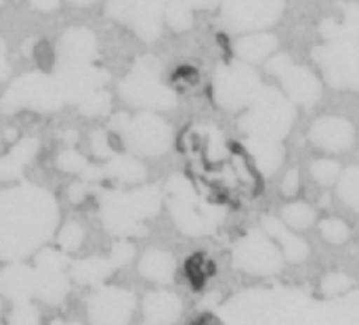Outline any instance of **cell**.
Here are the masks:
<instances>
[{
    "label": "cell",
    "instance_id": "1",
    "mask_svg": "<svg viewBox=\"0 0 359 325\" xmlns=\"http://www.w3.org/2000/svg\"><path fill=\"white\" fill-rule=\"evenodd\" d=\"M55 198L40 187L21 185L0 195V258H19L46 242L57 225Z\"/></svg>",
    "mask_w": 359,
    "mask_h": 325
},
{
    "label": "cell",
    "instance_id": "2",
    "mask_svg": "<svg viewBox=\"0 0 359 325\" xmlns=\"http://www.w3.org/2000/svg\"><path fill=\"white\" fill-rule=\"evenodd\" d=\"M65 103L53 76L32 71L17 78L0 99V111L13 113L23 107L36 111H57Z\"/></svg>",
    "mask_w": 359,
    "mask_h": 325
},
{
    "label": "cell",
    "instance_id": "3",
    "mask_svg": "<svg viewBox=\"0 0 359 325\" xmlns=\"http://www.w3.org/2000/svg\"><path fill=\"white\" fill-rule=\"evenodd\" d=\"M160 63L154 57H141L130 76L120 84V95L126 103L149 109H170L175 105L172 90L158 82Z\"/></svg>",
    "mask_w": 359,
    "mask_h": 325
},
{
    "label": "cell",
    "instance_id": "4",
    "mask_svg": "<svg viewBox=\"0 0 359 325\" xmlns=\"http://www.w3.org/2000/svg\"><path fill=\"white\" fill-rule=\"evenodd\" d=\"M111 128L122 134L126 145L141 155H158L170 145V128L151 113H139L137 118H128L124 113L111 120Z\"/></svg>",
    "mask_w": 359,
    "mask_h": 325
},
{
    "label": "cell",
    "instance_id": "5",
    "mask_svg": "<svg viewBox=\"0 0 359 325\" xmlns=\"http://www.w3.org/2000/svg\"><path fill=\"white\" fill-rule=\"evenodd\" d=\"M166 0H109L107 15L126 21L143 40H154L160 34V15Z\"/></svg>",
    "mask_w": 359,
    "mask_h": 325
},
{
    "label": "cell",
    "instance_id": "6",
    "mask_svg": "<svg viewBox=\"0 0 359 325\" xmlns=\"http://www.w3.org/2000/svg\"><path fill=\"white\" fill-rule=\"evenodd\" d=\"M55 82L65 99V103H80L90 92L99 90L103 84L109 82V74L105 69L90 65H78V67H57L55 69Z\"/></svg>",
    "mask_w": 359,
    "mask_h": 325
},
{
    "label": "cell",
    "instance_id": "7",
    "mask_svg": "<svg viewBox=\"0 0 359 325\" xmlns=\"http://www.w3.org/2000/svg\"><path fill=\"white\" fill-rule=\"evenodd\" d=\"M97 57V38L86 27L67 29L57 44V67L90 65Z\"/></svg>",
    "mask_w": 359,
    "mask_h": 325
},
{
    "label": "cell",
    "instance_id": "8",
    "mask_svg": "<svg viewBox=\"0 0 359 325\" xmlns=\"http://www.w3.org/2000/svg\"><path fill=\"white\" fill-rule=\"evenodd\" d=\"M40 143L36 139H23L17 147H13L6 155L0 158V181L19 179L23 168L34 160L38 153Z\"/></svg>",
    "mask_w": 359,
    "mask_h": 325
},
{
    "label": "cell",
    "instance_id": "9",
    "mask_svg": "<svg viewBox=\"0 0 359 325\" xmlns=\"http://www.w3.org/2000/svg\"><path fill=\"white\" fill-rule=\"evenodd\" d=\"M103 179H118V181H141L145 177V168L128 158V155H111L103 166H101Z\"/></svg>",
    "mask_w": 359,
    "mask_h": 325
},
{
    "label": "cell",
    "instance_id": "10",
    "mask_svg": "<svg viewBox=\"0 0 359 325\" xmlns=\"http://www.w3.org/2000/svg\"><path fill=\"white\" fill-rule=\"evenodd\" d=\"M109 271V265L101 258H88V261H82L78 265H74V277L78 282H84V284H90V282H97L101 279L103 275H107Z\"/></svg>",
    "mask_w": 359,
    "mask_h": 325
},
{
    "label": "cell",
    "instance_id": "11",
    "mask_svg": "<svg viewBox=\"0 0 359 325\" xmlns=\"http://www.w3.org/2000/svg\"><path fill=\"white\" fill-rule=\"evenodd\" d=\"M80 113L88 116V118H97V116H105L111 107V97L103 90H95L88 97H84L80 103Z\"/></svg>",
    "mask_w": 359,
    "mask_h": 325
},
{
    "label": "cell",
    "instance_id": "12",
    "mask_svg": "<svg viewBox=\"0 0 359 325\" xmlns=\"http://www.w3.org/2000/svg\"><path fill=\"white\" fill-rule=\"evenodd\" d=\"M168 271H170V258L166 254L151 252V254L145 256V261H143V273L145 275L162 279Z\"/></svg>",
    "mask_w": 359,
    "mask_h": 325
},
{
    "label": "cell",
    "instance_id": "13",
    "mask_svg": "<svg viewBox=\"0 0 359 325\" xmlns=\"http://www.w3.org/2000/svg\"><path fill=\"white\" fill-rule=\"evenodd\" d=\"M82 240H84V231H82V227H80V225H76V223H69V225H65V227H63L61 237H59V244H61V248H63V250L72 252V250H78V248H80Z\"/></svg>",
    "mask_w": 359,
    "mask_h": 325
},
{
    "label": "cell",
    "instance_id": "14",
    "mask_svg": "<svg viewBox=\"0 0 359 325\" xmlns=\"http://www.w3.org/2000/svg\"><path fill=\"white\" fill-rule=\"evenodd\" d=\"M57 166H59L61 170H65V172L82 174V172L86 170L88 162H86L80 153H76V151H65V153H61V155H59Z\"/></svg>",
    "mask_w": 359,
    "mask_h": 325
},
{
    "label": "cell",
    "instance_id": "15",
    "mask_svg": "<svg viewBox=\"0 0 359 325\" xmlns=\"http://www.w3.org/2000/svg\"><path fill=\"white\" fill-rule=\"evenodd\" d=\"M90 141H93V151H95L99 158H111V155H114V153H111V147H109V143H107V137H105L103 130H95V132L90 134Z\"/></svg>",
    "mask_w": 359,
    "mask_h": 325
},
{
    "label": "cell",
    "instance_id": "16",
    "mask_svg": "<svg viewBox=\"0 0 359 325\" xmlns=\"http://www.w3.org/2000/svg\"><path fill=\"white\" fill-rule=\"evenodd\" d=\"M8 74H11V65H8V61H6V46H4V42L0 40V80H4Z\"/></svg>",
    "mask_w": 359,
    "mask_h": 325
},
{
    "label": "cell",
    "instance_id": "17",
    "mask_svg": "<svg viewBox=\"0 0 359 325\" xmlns=\"http://www.w3.org/2000/svg\"><path fill=\"white\" fill-rule=\"evenodd\" d=\"M40 11H55L59 6V0H29Z\"/></svg>",
    "mask_w": 359,
    "mask_h": 325
},
{
    "label": "cell",
    "instance_id": "18",
    "mask_svg": "<svg viewBox=\"0 0 359 325\" xmlns=\"http://www.w3.org/2000/svg\"><path fill=\"white\" fill-rule=\"evenodd\" d=\"M63 137H65V141H69V143H74V141L78 139V134H76V132H65Z\"/></svg>",
    "mask_w": 359,
    "mask_h": 325
},
{
    "label": "cell",
    "instance_id": "19",
    "mask_svg": "<svg viewBox=\"0 0 359 325\" xmlns=\"http://www.w3.org/2000/svg\"><path fill=\"white\" fill-rule=\"evenodd\" d=\"M74 4H93L95 0H72Z\"/></svg>",
    "mask_w": 359,
    "mask_h": 325
},
{
    "label": "cell",
    "instance_id": "20",
    "mask_svg": "<svg viewBox=\"0 0 359 325\" xmlns=\"http://www.w3.org/2000/svg\"><path fill=\"white\" fill-rule=\"evenodd\" d=\"M2 2H4V0H0V4H2Z\"/></svg>",
    "mask_w": 359,
    "mask_h": 325
}]
</instances>
